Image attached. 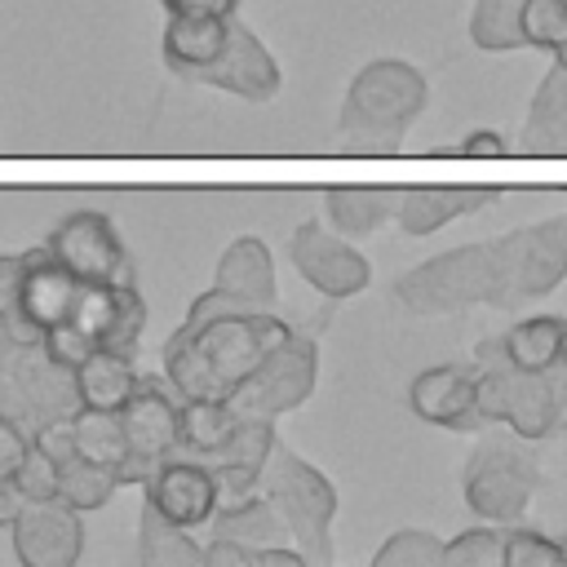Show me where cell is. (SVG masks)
Instances as JSON below:
<instances>
[{
  "label": "cell",
  "instance_id": "1",
  "mask_svg": "<svg viewBox=\"0 0 567 567\" xmlns=\"http://www.w3.org/2000/svg\"><path fill=\"white\" fill-rule=\"evenodd\" d=\"M288 332L292 323L279 319L275 306H248L221 288H208L164 341L159 368L177 399H230Z\"/></svg>",
  "mask_w": 567,
  "mask_h": 567
},
{
  "label": "cell",
  "instance_id": "2",
  "mask_svg": "<svg viewBox=\"0 0 567 567\" xmlns=\"http://www.w3.org/2000/svg\"><path fill=\"white\" fill-rule=\"evenodd\" d=\"M430 102L425 75L403 58H372L354 71L341 111H337V137L350 151H399L408 128L421 120Z\"/></svg>",
  "mask_w": 567,
  "mask_h": 567
},
{
  "label": "cell",
  "instance_id": "3",
  "mask_svg": "<svg viewBox=\"0 0 567 567\" xmlns=\"http://www.w3.org/2000/svg\"><path fill=\"white\" fill-rule=\"evenodd\" d=\"M474 408L483 425H509L518 439L536 443L563 430L567 421V368H514L501 359L496 341L474 346Z\"/></svg>",
  "mask_w": 567,
  "mask_h": 567
},
{
  "label": "cell",
  "instance_id": "4",
  "mask_svg": "<svg viewBox=\"0 0 567 567\" xmlns=\"http://www.w3.org/2000/svg\"><path fill=\"white\" fill-rule=\"evenodd\" d=\"M146 328V301L137 284H80L75 306L58 328L40 337V346L62 359L80 363L89 350H137V337Z\"/></svg>",
  "mask_w": 567,
  "mask_h": 567
},
{
  "label": "cell",
  "instance_id": "5",
  "mask_svg": "<svg viewBox=\"0 0 567 567\" xmlns=\"http://www.w3.org/2000/svg\"><path fill=\"white\" fill-rule=\"evenodd\" d=\"M261 492L279 509L292 545L306 554V563L323 567L332 563V523H337V487L319 465L297 456L292 447L270 452V465L261 474Z\"/></svg>",
  "mask_w": 567,
  "mask_h": 567
},
{
  "label": "cell",
  "instance_id": "6",
  "mask_svg": "<svg viewBox=\"0 0 567 567\" xmlns=\"http://www.w3.org/2000/svg\"><path fill=\"white\" fill-rule=\"evenodd\" d=\"M394 297H399V306H408L421 319L452 315L465 306H501V275H496L492 239L461 244L452 252H439V257L412 266L408 275H399Z\"/></svg>",
  "mask_w": 567,
  "mask_h": 567
},
{
  "label": "cell",
  "instance_id": "7",
  "mask_svg": "<svg viewBox=\"0 0 567 567\" xmlns=\"http://www.w3.org/2000/svg\"><path fill=\"white\" fill-rule=\"evenodd\" d=\"M124 461L115 465L120 487H142L151 470L177 452V390L164 377H137L128 399L120 403Z\"/></svg>",
  "mask_w": 567,
  "mask_h": 567
},
{
  "label": "cell",
  "instance_id": "8",
  "mask_svg": "<svg viewBox=\"0 0 567 567\" xmlns=\"http://www.w3.org/2000/svg\"><path fill=\"white\" fill-rule=\"evenodd\" d=\"M492 257L501 275V306L554 292L567 279V213L492 239Z\"/></svg>",
  "mask_w": 567,
  "mask_h": 567
},
{
  "label": "cell",
  "instance_id": "9",
  "mask_svg": "<svg viewBox=\"0 0 567 567\" xmlns=\"http://www.w3.org/2000/svg\"><path fill=\"white\" fill-rule=\"evenodd\" d=\"M540 487V465L536 456L518 452L514 443H483L470 452L461 492L470 514L483 523H518Z\"/></svg>",
  "mask_w": 567,
  "mask_h": 567
},
{
  "label": "cell",
  "instance_id": "10",
  "mask_svg": "<svg viewBox=\"0 0 567 567\" xmlns=\"http://www.w3.org/2000/svg\"><path fill=\"white\" fill-rule=\"evenodd\" d=\"M315 381H319V341H315V332L292 328L266 354V363L230 394V408L239 416H266V421H275L284 412L301 408L315 394Z\"/></svg>",
  "mask_w": 567,
  "mask_h": 567
},
{
  "label": "cell",
  "instance_id": "11",
  "mask_svg": "<svg viewBox=\"0 0 567 567\" xmlns=\"http://www.w3.org/2000/svg\"><path fill=\"white\" fill-rule=\"evenodd\" d=\"M44 248L84 284H133V257L115 230V221L97 208H71Z\"/></svg>",
  "mask_w": 567,
  "mask_h": 567
},
{
  "label": "cell",
  "instance_id": "12",
  "mask_svg": "<svg viewBox=\"0 0 567 567\" xmlns=\"http://www.w3.org/2000/svg\"><path fill=\"white\" fill-rule=\"evenodd\" d=\"M288 257H292L297 275L332 301H346L372 284L368 257L346 235H332L323 221H301L288 239Z\"/></svg>",
  "mask_w": 567,
  "mask_h": 567
},
{
  "label": "cell",
  "instance_id": "13",
  "mask_svg": "<svg viewBox=\"0 0 567 567\" xmlns=\"http://www.w3.org/2000/svg\"><path fill=\"white\" fill-rule=\"evenodd\" d=\"M279 62H275V53L257 40V31L248 27V22H239V13L230 18V27H226V44H221V53L190 80V84H208V89H221V93H230V97H239V102H252V106H261V102H270L275 93H279Z\"/></svg>",
  "mask_w": 567,
  "mask_h": 567
},
{
  "label": "cell",
  "instance_id": "14",
  "mask_svg": "<svg viewBox=\"0 0 567 567\" xmlns=\"http://www.w3.org/2000/svg\"><path fill=\"white\" fill-rule=\"evenodd\" d=\"M9 536L27 567H75L84 554V514L62 501H22Z\"/></svg>",
  "mask_w": 567,
  "mask_h": 567
},
{
  "label": "cell",
  "instance_id": "15",
  "mask_svg": "<svg viewBox=\"0 0 567 567\" xmlns=\"http://www.w3.org/2000/svg\"><path fill=\"white\" fill-rule=\"evenodd\" d=\"M80 284L44 244L22 252V275H18V323L31 341H40L49 328L66 319V310L80 297Z\"/></svg>",
  "mask_w": 567,
  "mask_h": 567
},
{
  "label": "cell",
  "instance_id": "16",
  "mask_svg": "<svg viewBox=\"0 0 567 567\" xmlns=\"http://www.w3.org/2000/svg\"><path fill=\"white\" fill-rule=\"evenodd\" d=\"M275 443H279V439H275V421H266V416H244V421L235 425V434H230L217 452L199 456V461L208 465V474H213L217 505H235V501L261 492V474H266V465H270Z\"/></svg>",
  "mask_w": 567,
  "mask_h": 567
},
{
  "label": "cell",
  "instance_id": "17",
  "mask_svg": "<svg viewBox=\"0 0 567 567\" xmlns=\"http://www.w3.org/2000/svg\"><path fill=\"white\" fill-rule=\"evenodd\" d=\"M142 492H146V501L164 514V518H173V523H182V527H199V523H208L213 518V509H217V487H213V474H208V465L199 461V456H164L155 470H151V478L142 483Z\"/></svg>",
  "mask_w": 567,
  "mask_h": 567
},
{
  "label": "cell",
  "instance_id": "18",
  "mask_svg": "<svg viewBox=\"0 0 567 567\" xmlns=\"http://www.w3.org/2000/svg\"><path fill=\"white\" fill-rule=\"evenodd\" d=\"M408 408L425 425L443 430H478L483 416L474 408V363H439L412 377L408 385Z\"/></svg>",
  "mask_w": 567,
  "mask_h": 567
},
{
  "label": "cell",
  "instance_id": "19",
  "mask_svg": "<svg viewBox=\"0 0 567 567\" xmlns=\"http://www.w3.org/2000/svg\"><path fill=\"white\" fill-rule=\"evenodd\" d=\"M496 199V190L487 186H412V190H394V221L408 235H434L447 221L478 213Z\"/></svg>",
  "mask_w": 567,
  "mask_h": 567
},
{
  "label": "cell",
  "instance_id": "20",
  "mask_svg": "<svg viewBox=\"0 0 567 567\" xmlns=\"http://www.w3.org/2000/svg\"><path fill=\"white\" fill-rule=\"evenodd\" d=\"M13 385L22 390V399L31 403L35 421H66L80 408L75 394V368L53 359L44 346H31L13 372Z\"/></svg>",
  "mask_w": 567,
  "mask_h": 567
},
{
  "label": "cell",
  "instance_id": "21",
  "mask_svg": "<svg viewBox=\"0 0 567 567\" xmlns=\"http://www.w3.org/2000/svg\"><path fill=\"white\" fill-rule=\"evenodd\" d=\"M213 288H221V292H230L248 306H275L279 288H275V257H270L266 239H257V235L230 239L217 257Z\"/></svg>",
  "mask_w": 567,
  "mask_h": 567
},
{
  "label": "cell",
  "instance_id": "22",
  "mask_svg": "<svg viewBox=\"0 0 567 567\" xmlns=\"http://www.w3.org/2000/svg\"><path fill=\"white\" fill-rule=\"evenodd\" d=\"M235 18V13H230ZM230 18H195V13H168L164 35H159V53L164 66L182 80H195L226 44V27Z\"/></svg>",
  "mask_w": 567,
  "mask_h": 567
},
{
  "label": "cell",
  "instance_id": "23",
  "mask_svg": "<svg viewBox=\"0 0 567 567\" xmlns=\"http://www.w3.org/2000/svg\"><path fill=\"white\" fill-rule=\"evenodd\" d=\"M523 155H567V66L554 62L532 93L527 120L518 128Z\"/></svg>",
  "mask_w": 567,
  "mask_h": 567
},
{
  "label": "cell",
  "instance_id": "24",
  "mask_svg": "<svg viewBox=\"0 0 567 567\" xmlns=\"http://www.w3.org/2000/svg\"><path fill=\"white\" fill-rule=\"evenodd\" d=\"M563 337H567V315H527V319H518L509 332H501L492 341H496L505 363L540 372V368L563 363Z\"/></svg>",
  "mask_w": 567,
  "mask_h": 567
},
{
  "label": "cell",
  "instance_id": "25",
  "mask_svg": "<svg viewBox=\"0 0 567 567\" xmlns=\"http://www.w3.org/2000/svg\"><path fill=\"white\" fill-rule=\"evenodd\" d=\"M133 385H137V372H133V354H128V350H89V354L75 363V394H80V408L120 412V403L128 399Z\"/></svg>",
  "mask_w": 567,
  "mask_h": 567
},
{
  "label": "cell",
  "instance_id": "26",
  "mask_svg": "<svg viewBox=\"0 0 567 567\" xmlns=\"http://www.w3.org/2000/svg\"><path fill=\"white\" fill-rule=\"evenodd\" d=\"M137 558H142V567H204V545L190 536V527L164 518L151 501H142Z\"/></svg>",
  "mask_w": 567,
  "mask_h": 567
},
{
  "label": "cell",
  "instance_id": "27",
  "mask_svg": "<svg viewBox=\"0 0 567 567\" xmlns=\"http://www.w3.org/2000/svg\"><path fill=\"white\" fill-rule=\"evenodd\" d=\"M244 416L230 408V399H177V452L208 456L217 452Z\"/></svg>",
  "mask_w": 567,
  "mask_h": 567
},
{
  "label": "cell",
  "instance_id": "28",
  "mask_svg": "<svg viewBox=\"0 0 567 567\" xmlns=\"http://www.w3.org/2000/svg\"><path fill=\"white\" fill-rule=\"evenodd\" d=\"M323 208L337 235H372L394 217V190L385 186H337L323 195Z\"/></svg>",
  "mask_w": 567,
  "mask_h": 567
},
{
  "label": "cell",
  "instance_id": "29",
  "mask_svg": "<svg viewBox=\"0 0 567 567\" xmlns=\"http://www.w3.org/2000/svg\"><path fill=\"white\" fill-rule=\"evenodd\" d=\"M208 523H213V536H230V540H244V545H270V540L288 536V527H284V518H279V509L270 505L266 492H252L235 505H217Z\"/></svg>",
  "mask_w": 567,
  "mask_h": 567
},
{
  "label": "cell",
  "instance_id": "30",
  "mask_svg": "<svg viewBox=\"0 0 567 567\" xmlns=\"http://www.w3.org/2000/svg\"><path fill=\"white\" fill-rule=\"evenodd\" d=\"M115 492H120L115 470H106V465H97V461H84L80 452H75L71 461H62V465H58L53 501H62V505H71V509H80V514L102 509Z\"/></svg>",
  "mask_w": 567,
  "mask_h": 567
},
{
  "label": "cell",
  "instance_id": "31",
  "mask_svg": "<svg viewBox=\"0 0 567 567\" xmlns=\"http://www.w3.org/2000/svg\"><path fill=\"white\" fill-rule=\"evenodd\" d=\"M71 439H75V452L84 461H97L106 470H115L124 461V434H120V412H106V408H75L71 416Z\"/></svg>",
  "mask_w": 567,
  "mask_h": 567
},
{
  "label": "cell",
  "instance_id": "32",
  "mask_svg": "<svg viewBox=\"0 0 567 567\" xmlns=\"http://www.w3.org/2000/svg\"><path fill=\"white\" fill-rule=\"evenodd\" d=\"M518 13H523V0H474V13H470V40H474L478 49H487V53L523 49Z\"/></svg>",
  "mask_w": 567,
  "mask_h": 567
},
{
  "label": "cell",
  "instance_id": "33",
  "mask_svg": "<svg viewBox=\"0 0 567 567\" xmlns=\"http://www.w3.org/2000/svg\"><path fill=\"white\" fill-rule=\"evenodd\" d=\"M505 567H567V532L505 523Z\"/></svg>",
  "mask_w": 567,
  "mask_h": 567
},
{
  "label": "cell",
  "instance_id": "34",
  "mask_svg": "<svg viewBox=\"0 0 567 567\" xmlns=\"http://www.w3.org/2000/svg\"><path fill=\"white\" fill-rule=\"evenodd\" d=\"M447 567H505V523H478L443 545Z\"/></svg>",
  "mask_w": 567,
  "mask_h": 567
},
{
  "label": "cell",
  "instance_id": "35",
  "mask_svg": "<svg viewBox=\"0 0 567 567\" xmlns=\"http://www.w3.org/2000/svg\"><path fill=\"white\" fill-rule=\"evenodd\" d=\"M518 35H523V49L558 53L567 44V0H523Z\"/></svg>",
  "mask_w": 567,
  "mask_h": 567
},
{
  "label": "cell",
  "instance_id": "36",
  "mask_svg": "<svg viewBox=\"0 0 567 567\" xmlns=\"http://www.w3.org/2000/svg\"><path fill=\"white\" fill-rule=\"evenodd\" d=\"M372 563L377 567H439L443 563V540L425 527H399L372 554Z\"/></svg>",
  "mask_w": 567,
  "mask_h": 567
},
{
  "label": "cell",
  "instance_id": "37",
  "mask_svg": "<svg viewBox=\"0 0 567 567\" xmlns=\"http://www.w3.org/2000/svg\"><path fill=\"white\" fill-rule=\"evenodd\" d=\"M53 478H58L53 461H44L35 447H27L22 465L13 470V483H18V492H22L27 501H53Z\"/></svg>",
  "mask_w": 567,
  "mask_h": 567
},
{
  "label": "cell",
  "instance_id": "38",
  "mask_svg": "<svg viewBox=\"0 0 567 567\" xmlns=\"http://www.w3.org/2000/svg\"><path fill=\"white\" fill-rule=\"evenodd\" d=\"M204 567H252V545L230 540V536H213L204 545Z\"/></svg>",
  "mask_w": 567,
  "mask_h": 567
},
{
  "label": "cell",
  "instance_id": "39",
  "mask_svg": "<svg viewBox=\"0 0 567 567\" xmlns=\"http://www.w3.org/2000/svg\"><path fill=\"white\" fill-rule=\"evenodd\" d=\"M0 416H4V421H13V425H18V430H27V434L40 425V421H35V412H31V403H27V399H22V390L13 385V377H0Z\"/></svg>",
  "mask_w": 567,
  "mask_h": 567
},
{
  "label": "cell",
  "instance_id": "40",
  "mask_svg": "<svg viewBox=\"0 0 567 567\" xmlns=\"http://www.w3.org/2000/svg\"><path fill=\"white\" fill-rule=\"evenodd\" d=\"M27 447H31V434L0 416V474H13L27 456Z\"/></svg>",
  "mask_w": 567,
  "mask_h": 567
},
{
  "label": "cell",
  "instance_id": "41",
  "mask_svg": "<svg viewBox=\"0 0 567 567\" xmlns=\"http://www.w3.org/2000/svg\"><path fill=\"white\" fill-rule=\"evenodd\" d=\"M164 13H195V18H230L239 13V0H159Z\"/></svg>",
  "mask_w": 567,
  "mask_h": 567
},
{
  "label": "cell",
  "instance_id": "42",
  "mask_svg": "<svg viewBox=\"0 0 567 567\" xmlns=\"http://www.w3.org/2000/svg\"><path fill=\"white\" fill-rule=\"evenodd\" d=\"M31 346H40V341H22V337H13V332L0 323V377H13L18 363H22V354H27Z\"/></svg>",
  "mask_w": 567,
  "mask_h": 567
},
{
  "label": "cell",
  "instance_id": "43",
  "mask_svg": "<svg viewBox=\"0 0 567 567\" xmlns=\"http://www.w3.org/2000/svg\"><path fill=\"white\" fill-rule=\"evenodd\" d=\"M461 155H509V146H505L501 133L478 128V133H465V137H461Z\"/></svg>",
  "mask_w": 567,
  "mask_h": 567
},
{
  "label": "cell",
  "instance_id": "44",
  "mask_svg": "<svg viewBox=\"0 0 567 567\" xmlns=\"http://www.w3.org/2000/svg\"><path fill=\"white\" fill-rule=\"evenodd\" d=\"M22 492H18V483H13V474H0V527H9L13 518H18V509H22Z\"/></svg>",
  "mask_w": 567,
  "mask_h": 567
},
{
  "label": "cell",
  "instance_id": "45",
  "mask_svg": "<svg viewBox=\"0 0 567 567\" xmlns=\"http://www.w3.org/2000/svg\"><path fill=\"white\" fill-rule=\"evenodd\" d=\"M554 62H563V66H567V44H563V49L554 53Z\"/></svg>",
  "mask_w": 567,
  "mask_h": 567
}]
</instances>
